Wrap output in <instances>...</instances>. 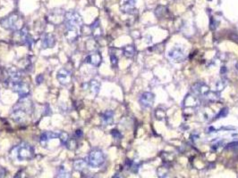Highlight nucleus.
Here are the masks:
<instances>
[{"mask_svg":"<svg viewBox=\"0 0 238 178\" xmlns=\"http://www.w3.org/2000/svg\"><path fill=\"white\" fill-rule=\"evenodd\" d=\"M64 22L66 29V37L68 40L75 41L79 37L81 28L82 26V16L74 11H70L65 13L64 18Z\"/></svg>","mask_w":238,"mask_h":178,"instance_id":"f257e3e1","label":"nucleus"},{"mask_svg":"<svg viewBox=\"0 0 238 178\" xmlns=\"http://www.w3.org/2000/svg\"><path fill=\"white\" fill-rule=\"evenodd\" d=\"M31 111V103L28 101L27 96L22 97L21 101L14 105L12 110L11 117L17 122H22L27 119V116Z\"/></svg>","mask_w":238,"mask_h":178,"instance_id":"f03ea898","label":"nucleus"},{"mask_svg":"<svg viewBox=\"0 0 238 178\" xmlns=\"http://www.w3.org/2000/svg\"><path fill=\"white\" fill-rule=\"evenodd\" d=\"M1 26L8 30H20L22 29V20L21 16H19L16 13H12L8 15L7 17H4L0 21Z\"/></svg>","mask_w":238,"mask_h":178,"instance_id":"7ed1b4c3","label":"nucleus"},{"mask_svg":"<svg viewBox=\"0 0 238 178\" xmlns=\"http://www.w3.org/2000/svg\"><path fill=\"white\" fill-rule=\"evenodd\" d=\"M87 164L91 168H99L105 162V155L99 149H94L90 152L87 157Z\"/></svg>","mask_w":238,"mask_h":178,"instance_id":"20e7f679","label":"nucleus"},{"mask_svg":"<svg viewBox=\"0 0 238 178\" xmlns=\"http://www.w3.org/2000/svg\"><path fill=\"white\" fill-rule=\"evenodd\" d=\"M34 156V149L26 143H22L16 147V158L19 161L30 160Z\"/></svg>","mask_w":238,"mask_h":178,"instance_id":"39448f33","label":"nucleus"},{"mask_svg":"<svg viewBox=\"0 0 238 178\" xmlns=\"http://www.w3.org/2000/svg\"><path fill=\"white\" fill-rule=\"evenodd\" d=\"M9 84H10V86L13 89V91L17 93L20 95L21 98L22 97H25V96L28 95V94H29V86L24 81H22V79L9 82Z\"/></svg>","mask_w":238,"mask_h":178,"instance_id":"423d86ee","label":"nucleus"},{"mask_svg":"<svg viewBox=\"0 0 238 178\" xmlns=\"http://www.w3.org/2000/svg\"><path fill=\"white\" fill-rule=\"evenodd\" d=\"M154 100L155 95L150 92H145L139 97V103L142 108H151L154 103Z\"/></svg>","mask_w":238,"mask_h":178,"instance_id":"0eeeda50","label":"nucleus"},{"mask_svg":"<svg viewBox=\"0 0 238 178\" xmlns=\"http://www.w3.org/2000/svg\"><path fill=\"white\" fill-rule=\"evenodd\" d=\"M210 91V87L202 82H198L192 86V92L196 96H206Z\"/></svg>","mask_w":238,"mask_h":178,"instance_id":"6e6552de","label":"nucleus"},{"mask_svg":"<svg viewBox=\"0 0 238 178\" xmlns=\"http://www.w3.org/2000/svg\"><path fill=\"white\" fill-rule=\"evenodd\" d=\"M184 108L185 110H194L200 105L198 97L194 94H187L184 100Z\"/></svg>","mask_w":238,"mask_h":178,"instance_id":"1a4fd4ad","label":"nucleus"},{"mask_svg":"<svg viewBox=\"0 0 238 178\" xmlns=\"http://www.w3.org/2000/svg\"><path fill=\"white\" fill-rule=\"evenodd\" d=\"M168 57L171 60H173L174 62H183L185 59V55L183 49L180 47H177V46L173 47L168 52Z\"/></svg>","mask_w":238,"mask_h":178,"instance_id":"9d476101","label":"nucleus"},{"mask_svg":"<svg viewBox=\"0 0 238 178\" xmlns=\"http://www.w3.org/2000/svg\"><path fill=\"white\" fill-rule=\"evenodd\" d=\"M56 78L58 80V82L63 85V86H66L68 85L70 82H71V78H72V76H71V73L66 70V69H61L58 72H57V75H56Z\"/></svg>","mask_w":238,"mask_h":178,"instance_id":"9b49d317","label":"nucleus"},{"mask_svg":"<svg viewBox=\"0 0 238 178\" xmlns=\"http://www.w3.org/2000/svg\"><path fill=\"white\" fill-rule=\"evenodd\" d=\"M85 62L92 66H95V67H98L100 65L101 62H102V56L100 54V53L99 52H93L91 53H90L86 59H85Z\"/></svg>","mask_w":238,"mask_h":178,"instance_id":"f8f14e48","label":"nucleus"},{"mask_svg":"<svg viewBox=\"0 0 238 178\" xmlns=\"http://www.w3.org/2000/svg\"><path fill=\"white\" fill-rule=\"evenodd\" d=\"M60 133H55L52 131H45L40 136V144L41 145H46L49 141L55 138H59Z\"/></svg>","mask_w":238,"mask_h":178,"instance_id":"ddd939ff","label":"nucleus"},{"mask_svg":"<svg viewBox=\"0 0 238 178\" xmlns=\"http://www.w3.org/2000/svg\"><path fill=\"white\" fill-rule=\"evenodd\" d=\"M56 44V39L51 34H45L41 39V48L47 49L49 47H53Z\"/></svg>","mask_w":238,"mask_h":178,"instance_id":"4468645a","label":"nucleus"},{"mask_svg":"<svg viewBox=\"0 0 238 178\" xmlns=\"http://www.w3.org/2000/svg\"><path fill=\"white\" fill-rule=\"evenodd\" d=\"M101 121L104 126H109L114 122V112L110 110L106 111L101 115Z\"/></svg>","mask_w":238,"mask_h":178,"instance_id":"2eb2a0df","label":"nucleus"},{"mask_svg":"<svg viewBox=\"0 0 238 178\" xmlns=\"http://www.w3.org/2000/svg\"><path fill=\"white\" fill-rule=\"evenodd\" d=\"M135 5V0H123L121 2V10L124 12H131Z\"/></svg>","mask_w":238,"mask_h":178,"instance_id":"dca6fc26","label":"nucleus"},{"mask_svg":"<svg viewBox=\"0 0 238 178\" xmlns=\"http://www.w3.org/2000/svg\"><path fill=\"white\" fill-rule=\"evenodd\" d=\"M89 88L90 89L91 93H93L94 94H98L99 90H100V83L96 80V79H92L89 82L88 84Z\"/></svg>","mask_w":238,"mask_h":178,"instance_id":"f3484780","label":"nucleus"},{"mask_svg":"<svg viewBox=\"0 0 238 178\" xmlns=\"http://www.w3.org/2000/svg\"><path fill=\"white\" fill-rule=\"evenodd\" d=\"M123 53L125 56H126L127 58H131L134 55L135 53V48L133 45H125L123 47Z\"/></svg>","mask_w":238,"mask_h":178,"instance_id":"a211bd4d","label":"nucleus"},{"mask_svg":"<svg viewBox=\"0 0 238 178\" xmlns=\"http://www.w3.org/2000/svg\"><path fill=\"white\" fill-rule=\"evenodd\" d=\"M87 165V161H85L84 160H76L74 162H73V168L75 170L77 171H82L85 167Z\"/></svg>","mask_w":238,"mask_h":178,"instance_id":"6ab92c4d","label":"nucleus"},{"mask_svg":"<svg viewBox=\"0 0 238 178\" xmlns=\"http://www.w3.org/2000/svg\"><path fill=\"white\" fill-rule=\"evenodd\" d=\"M57 178H72L71 174L65 168V167H61L58 170Z\"/></svg>","mask_w":238,"mask_h":178,"instance_id":"aec40b11","label":"nucleus"},{"mask_svg":"<svg viewBox=\"0 0 238 178\" xmlns=\"http://www.w3.org/2000/svg\"><path fill=\"white\" fill-rule=\"evenodd\" d=\"M215 86H216V91L220 92V91L224 90V88L227 86V82H226V80H224V79H222V80H219V81L216 83Z\"/></svg>","mask_w":238,"mask_h":178,"instance_id":"412c9836","label":"nucleus"},{"mask_svg":"<svg viewBox=\"0 0 238 178\" xmlns=\"http://www.w3.org/2000/svg\"><path fill=\"white\" fill-rule=\"evenodd\" d=\"M59 139H60V141H61V144H62L63 145H65V144H66L67 141L69 140V136H68V134L65 133V132H61V133L59 134Z\"/></svg>","mask_w":238,"mask_h":178,"instance_id":"4be33fe9","label":"nucleus"},{"mask_svg":"<svg viewBox=\"0 0 238 178\" xmlns=\"http://www.w3.org/2000/svg\"><path fill=\"white\" fill-rule=\"evenodd\" d=\"M206 96L208 97V99L210 101H218L219 99V94H217V92H211V91H210Z\"/></svg>","mask_w":238,"mask_h":178,"instance_id":"5701e85b","label":"nucleus"},{"mask_svg":"<svg viewBox=\"0 0 238 178\" xmlns=\"http://www.w3.org/2000/svg\"><path fill=\"white\" fill-rule=\"evenodd\" d=\"M111 135H112V136H113L115 139H121V138H122V135H121V133H120L118 130H116V129H113V130L111 131Z\"/></svg>","mask_w":238,"mask_h":178,"instance_id":"b1692460","label":"nucleus"},{"mask_svg":"<svg viewBox=\"0 0 238 178\" xmlns=\"http://www.w3.org/2000/svg\"><path fill=\"white\" fill-rule=\"evenodd\" d=\"M110 61H111V64L113 67L117 66V62H118V59L115 54H111L110 55Z\"/></svg>","mask_w":238,"mask_h":178,"instance_id":"393cba45","label":"nucleus"},{"mask_svg":"<svg viewBox=\"0 0 238 178\" xmlns=\"http://www.w3.org/2000/svg\"><path fill=\"white\" fill-rule=\"evenodd\" d=\"M43 79H44V77H43L42 74L38 75V76L36 77V82H37V84H38V85L41 84V83L43 82Z\"/></svg>","mask_w":238,"mask_h":178,"instance_id":"a878e982","label":"nucleus"},{"mask_svg":"<svg viewBox=\"0 0 238 178\" xmlns=\"http://www.w3.org/2000/svg\"><path fill=\"white\" fill-rule=\"evenodd\" d=\"M237 148H238V142L229 144H228V146H227V149H237Z\"/></svg>","mask_w":238,"mask_h":178,"instance_id":"bb28decb","label":"nucleus"},{"mask_svg":"<svg viewBox=\"0 0 238 178\" xmlns=\"http://www.w3.org/2000/svg\"><path fill=\"white\" fill-rule=\"evenodd\" d=\"M76 136H78V137H81L82 136V130H76Z\"/></svg>","mask_w":238,"mask_h":178,"instance_id":"cd10ccee","label":"nucleus"},{"mask_svg":"<svg viewBox=\"0 0 238 178\" xmlns=\"http://www.w3.org/2000/svg\"><path fill=\"white\" fill-rule=\"evenodd\" d=\"M236 70H237V71L238 73V62L236 63Z\"/></svg>","mask_w":238,"mask_h":178,"instance_id":"c85d7f7f","label":"nucleus"},{"mask_svg":"<svg viewBox=\"0 0 238 178\" xmlns=\"http://www.w3.org/2000/svg\"><path fill=\"white\" fill-rule=\"evenodd\" d=\"M113 178H122V177H120L119 175H116V176H115V177H114Z\"/></svg>","mask_w":238,"mask_h":178,"instance_id":"c756f323","label":"nucleus"}]
</instances>
